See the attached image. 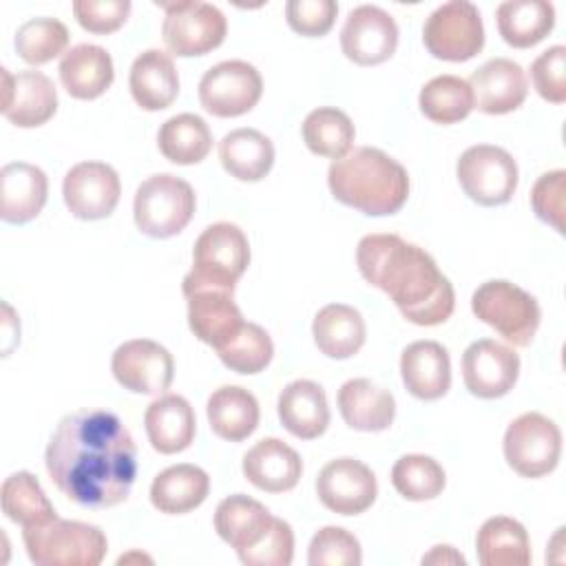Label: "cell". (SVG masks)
Wrapping results in <instances>:
<instances>
[{
  "mask_svg": "<svg viewBox=\"0 0 566 566\" xmlns=\"http://www.w3.org/2000/svg\"><path fill=\"white\" fill-rule=\"evenodd\" d=\"M51 482L84 509L124 502L137 478V449L124 422L102 409L64 416L44 451Z\"/></svg>",
  "mask_w": 566,
  "mask_h": 566,
  "instance_id": "1",
  "label": "cell"
},
{
  "mask_svg": "<svg viewBox=\"0 0 566 566\" xmlns=\"http://www.w3.org/2000/svg\"><path fill=\"white\" fill-rule=\"evenodd\" d=\"M356 263L360 276L385 292L409 323L433 327L453 314V285L420 245L398 234H367L358 241Z\"/></svg>",
  "mask_w": 566,
  "mask_h": 566,
  "instance_id": "2",
  "label": "cell"
},
{
  "mask_svg": "<svg viewBox=\"0 0 566 566\" xmlns=\"http://www.w3.org/2000/svg\"><path fill=\"white\" fill-rule=\"evenodd\" d=\"M327 184L336 201L369 217L394 214L409 197L405 166L371 146H358L334 159L327 170Z\"/></svg>",
  "mask_w": 566,
  "mask_h": 566,
  "instance_id": "3",
  "label": "cell"
},
{
  "mask_svg": "<svg viewBox=\"0 0 566 566\" xmlns=\"http://www.w3.org/2000/svg\"><path fill=\"white\" fill-rule=\"evenodd\" d=\"M250 265V243L243 230L230 221L208 226L192 245V270L184 276V290L217 287L234 292Z\"/></svg>",
  "mask_w": 566,
  "mask_h": 566,
  "instance_id": "4",
  "label": "cell"
},
{
  "mask_svg": "<svg viewBox=\"0 0 566 566\" xmlns=\"http://www.w3.org/2000/svg\"><path fill=\"white\" fill-rule=\"evenodd\" d=\"M27 555L38 566H97L108 542L99 526L77 520H51L22 531Z\"/></svg>",
  "mask_w": 566,
  "mask_h": 566,
  "instance_id": "5",
  "label": "cell"
},
{
  "mask_svg": "<svg viewBox=\"0 0 566 566\" xmlns=\"http://www.w3.org/2000/svg\"><path fill=\"white\" fill-rule=\"evenodd\" d=\"M471 310L515 347H528L542 321L537 298L504 279L482 283L471 296Z\"/></svg>",
  "mask_w": 566,
  "mask_h": 566,
  "instance_id": "6",
  "label": "cell"
},
{
  "mask_svg": "<svg viewBox=\"0 0 566 566\" xmlns=\"http://www.w3.org/2000/svg\"><path fill=\"white\" fill-rule=\"evenodd\" d=\"M195 206V190L188 181L168 172L150 175L135 190V226L150 239H168L190 223Z\"/></svg>",
  "mask_w": 566,
  "mask_h": 566,
  "instance_id": "7",
  "label": "cell"
},
{
  "mask_svg": "<svg viewBox=\"0 0 566 566\" xmlns=\"http://www.w3.org/2000/svg\"><path fill=\"white\" fill-rule=\"evenodd\" d=\"M164 9L161 38L172 55L192 57L217 49L228 33L226 15L219 7L201 0L157 2Z\"/></svg>",
  "mask_w": 566,
  "mask_h": 566,
  "instance_id": "8",
  "label": "cell"
},
{
  "mask_svg": "<svg viewBox=\"0 0 566 566\" xmlns=\"http://www.w3.org/2000/svg\"><path fill=\"white\" fill-rule=\"evenodd\" d=\"M504 460L522 478H542L555 471L562 453L559 427L537 413L526 411L517 416L504 433Z\"/></svg>",
  "mask_w": 566,
  "mask_h": 566,
  "instance_id": "9",
  "label": "cell"
},
{
  "mask_svg": "<svg viewBox=\"0 0 566 566\" xmlns=\"http://www.w3.org/2000/svg\"><path fill=\"white\" fill-rule=\"evenodd\" d=\"M455 175L464 195L486 208L509 203L520 177L513 155L491 144L467 148L455 164Z\"/></svg>",
  "mask_w": 566,
  "mask_h": 566,
  "instance_id": "10",
  "label": "cell"
},
{
  "mask_svg": "<svg viewBox=\"0 0 566 566\" xmlns=\"http://www.w3.org/2000/svg\"><path fill=\"white\" fill-rule=\"evenodd\" d=\"M422 42L427 51L447 62H467L484 46V27L473 2L451 0L440 4L424 22Z\"/></svg>",
  "mask_w": 566,
  "mask_h": 566,
  "instance_id": "11",
  "label": "cell"
},
{
  "mask_svg": "<svg viewBox=\"0 0 566 566\" xmlns=\"http://www.w3.org/2000/svg\"><path fill=\"white\" fill-rule=\"evenodd\" d=\"M263 93L261 73L243 60H226L210 66L199 80V102L214 117L250 113Z\"/></svg>",
  "mask_w": 566,
  "mask_h": 566,
  "instance_id": "12",
  "label": "cell"
},
{
  "mask_svg": "<svg viewBox=\"0 0 566 566\" xmlns=\"http://www.w3.org/2000/svg\"><path fill=\"white\" fill-rule=\"evenodd\" d=\"M111 371L124 389L159 396L172 385L175 360L164 345L150 338H133L113 352Z\"/></svg>",
  "mask_w": 566,
  "mask_h": 566,
  "instance_id": "13",
  "label": "cell"
},
{
  "mask_svg": "<svg viewBox=\"0 0 566 566\" xmlns=\"http://www.w3.org/2000/svg\"><path fill=\"white\" fill-rule=\"evenodd\" d=\"M398 46L396 20L376 4L352 9L340 29V49L347 60L360 66L387 62Z\"/></svg>",
  "mask_w": 566,
  "mask_h": 566,
  "instance_id": "14",
  "label": "cell"
},
{
  "mask_svg": "<svg viewBox=\"0 0 566 566\" xmlns=\"http://www.w3.org/2000/svg\"><path fill=\"white\" fill-rule=\"evenodd\" d=\"M122 184L113 166L104 161H80L62 181V197L73 217L82 221L106 219L119 203Z\"/></svg>",
  "mask_w": 566,
  "mask_h": 566,
  "instance_id": "15",
  "label": "cell"
},
{
  "mask_svg": "<svg viewBox=\"0 0 566 566\" xmlns=\"http://www.w3.org/2000/svg\"><path fill=\"white\" fill-rule=\"evenodd\" d=\"M316 495L332 513L358 515L365 513L378 495L376 475L356 458H336L318 471Z\"/></svg>",
  "mask_w": 566,
  "mask_h": 566,
  "instance_id": "16",
  "label": "cell"
},
{
  "mask_svg": "<svg viewBox=\"0 0 566 566\" xmlns=\"http://www.w3.org/2000/svg\"><path fill=\"white\" fill-rule=\"evenodd\" d=\"M520 376V356L493 338L471 343L462 354V378L469 394L493 400L506 396Z\"/></svg>",
  "mask_w": 566,
  "mask_h": 566,
  "instance_id": "17",
  "label": "cell"
},
{
  "mask_svg": "<svg viewBox=\"0 0 566 566\" xmlns=\"http://www.w3.org/2000/svg\"><path fill=\"white\" fill-rule=\"evenodd\" d=\"M2 71V115L20 126L35 128L46 124L57 111V93L42 71Z\"/></svg>",
  "mask_w": 566,
  "mask_h": 566,
  "instance_id": "18",
  "label": "cell"
},
{
  "mask_svg": "<svg viewBox=\"0 0 566 566\" xmlns=\"http://www.w3.org/2000/svg\"><path fill=\"white\" fill-rule=\"evenodd\" d=\"M188 301L190 332L214 352L228 345L245 325L232 292L217 287H190L184 290Z\"/></svg>",
  "mask_w": 566,
  "mask_h": 566,
  "instance_id": "19",
  "label": "cell"
},
{
  "mask_svg": "<svg viewBox=\"0 0 566 566\" xmlns=\"http://www.w3.org/2000/svg\"><path fill=\"white\" fill-rule=\"evenodd\" d=\"M473 108L486 115H504L520 108L528 93L524 69L509 57H493L469 77Z\"/></svg>",
  "mask_w": 566,
  "mask_h": 566,
  "instance_id": "20",
  "label": "cell"
},
{
  "mask_svg": "<svg viewBox=\"0 0 566 566\" xmlns=\"http://www.w3.org/2000/svg\"><path fill=\"white\" fill-rule=\"evenodd\" d=\"M301 473V455L279 438H263L243 455L245 480L265 493L292 491Z\"/></svg>",
  "mask_w": 566,
  "mask_h": 566,
  "instance_id": "21",
  "label": "cell"
},
{
  "mask_svg": "<svg viewBox=\"0 0 566 566\" xmlns=\"http://www.w3.org/2000/svg\"><path fill=\"white\" fill-rule=\"evenodd\" d=\"M400 376L407 391L420 400H438L451 387V358L436 340H416L402 349Z\"/></svg>",
  "mask_w": 566,
  "mask_h": 566,
  "instance_id": "22",
  "label": "cell"
},
{
  "mask_svg": "<svg viewBox=\"0 0 566 566\" xmlns=\"http://www.w3.org/2000/svg\"><path fill=\"white\" fill-rule=\"evenodd\" d=\"M144 427L155 451L164 455L186 451L197 433L195 409L184 396L164 394L148 405L144 413Z\"/></svg>",
  "mask_w": 566,
  "mask_h": 566,
  "instance_id": "23",
  "label": "cell"
},
{
  "mask_svg": "<svg viewBox=\"0 0 566 566\" xmlns=\"http://www.w3.org/2000/svg\"><path fill=\"white\" fill-rule=\"evenodd\" d=\"M276 411L281 424L301 440H314L329 424V405L325 389L307 378L292 380L279 394Z\"/></svg>",
  "mask_w": 566,
  "mask_h": 566,
  "instance_id": "24",
  "label": "cell"
},
{
  "mask_svg": "<svg viewBox=\"0 0 566 566\" xmlns=\"http://www.w3.org/2000/svg\"><path fill=\"white\" fill-rule=\"evenodd\" d=\"M272 524L274 515L261 502L243 493L228 495L214 511V531L237 551V555L261 544Z\"/></svg>",
  "mask_w": 566,
  "mask_h": 566,
  "instance_id": "25",
  "label": "cell"
},
{
  "mask_svg": "<svg viewBox=\"0 0 566 566\" xmlns=\"http://www.w3.org/2000/svg\"><path fill=\"white\" fill-rule=\"evenodd\" d=\"M0 184L2 221L22 226L42 212L49 195V179L42 168L27 161H11L2 166Z\"/></svg>",
  "mask_w": 566,
  "mask_h": 566,
  "instance_id": "26",
  "label": "cell"
},
{
  "mask_svg": "<svg viewBox=\"0 0 566 566\" xmlns=\"http://www.w3.org/2000/svg\"><path fill=\"white\" fill-rule=\"evenodd\" d=\"M128 88L137 106L144 111L168 108L179 93V73L170 53L161 49L139 53L130 64Z\"/></svg>",
  "mask_w": 566,
  "mask_h": 566,
  "instance_id": "27",
  "label": "cell"
},
{
  "mask_svg": "<svg viewBox=\"0 0 566 566\" xmlns=\"http://www.w3.org/2000/svg\"><path fill=\"white\" fill-rule=\"evenodd\" d=\"M336 402L345 424L356 431H385L396 418L394 396L369 378H352L343 382Z\"/></svg>",
  "mask_w": 566,
  "mask_h": 566,
  "instance_id": "28",
  "label": "cell"
},
{
  "mask_svg": "<svg viewBox=\"0 0 566 566\" xmlns=\"http://www.w3.org/2000/svg\"><path fill=\"white\" fill-rule=\"evenodd\" d=\"M60 82L75 99H95L113 84L111 53L97 44H75L60 60Z\"/></svg>",
  "mask_w": 566,
  "mask_h": 566,
  "instance_id": "29",
  "label": "cell"
},
{
  "mask_svg": "<svg viewBox=\"0 0 566 566\" xmlns=\"http://www.w3.org/2000/svg\"><path fill=\"white\" fill-rule=\"evenodd\" d=\"M210 491L208 473L197 464H175L155 475L150 502L159 513L184 515L203 504Z\"/></svg>",
  "mask_w": 566,
  "mask_h": 566,
  "instance_id": "30",
  "label": "cell"
},
{
  "mask_svg": "<svg viewBox=\"0 0 566 566\" xmlns=\"http://www.w3.org/2000/svg\"><path fill=\"white\" fill-rule=\"evenodd\" d=\"M312 336L321 354L343 360L365 345V321L360 312L345 303H329L321 307L312 323Z\"/></svg>",
  "mask_w": 566,
  "mask_h": 566,
  "instance_id": "31",
  "label": "cell"
},
{
  "mask_svg": "<svg viewBox=\"0 0 566 566\" xmlns=\"http://www.w3.org/2000/svg\"><path fill=\"white\" fill-rule=\"evenodd\" d=\"M206 413L212 433L228 442H241L259 427V402L252 391L239 385L214 389L208 398Z\"/></svg>",
  "mask_w": 566,
  "mask_h": 566,
  "instance_id": "32",
  "label": "cell"
},
{
  "mask_svg": "<svg viewBox=\"0 0 566 566\" xmlns=\"http://www.w3.org/2000/svg\"><path fill=\"white\" fill-rule=\"evenodd\" d=\"M219 161L239 181H261L274 166V144L256 128H234L219 142Z\"/></svg>",
  "mask_w": 566,
  "mask_h": 566,
  "instance_id": "33",
  "label": "cell"
},
{
  "mask_svg": "<svg viewBox=\"0 0 566 566\" xmlns=\"http://www.w3.org/2000/svg\"><path fill=\"white\" fill-rule=\"evenodd\" d=\"M475 551L482 566H528L533 559L526 528L506 515L489 517L480 526Z\"/></svg>",
  "mask_w": 566,
  "mask_h": 566,
  "instance_id": "34",
  "label": "cell"
},
{
  "mask_svg": "<svg viewBox=\"0 0 566 566\" xmlns=\"http://www.w3.org/2000/svg\"><path fill=\"white\" fill-rule=\"evenodd\" d=\"M497 31L509 46L528 49L555 27V7L546 0H506L495 11Z\"/></svg>",
  "mask_w": 566,
  "mask_h": 566,
  "instance_id": "35",
  "label": "cell"
},
{
  "mask_svg": "<svg viewBox=\"0 0 566 566\" xmlns=\"http://www.w3.org/2000/svg\"><path fill=\"white\" fill-rule=\"evenodd\" d=\"M157 146L168 161L190 166L208 157L212 148V133L203 117L195 113H179L161 124Z\"/></svg>",
  "mask_w": 566,
  "mask_h": 566,
  "instance_id": "36",
  "label": "cell"
},
{
  "mask_svg": "<svg viewBox=\"0 0 566 566\" xmlns=\"http://www.w3.org/2000/svg\"><path fill=\"white\" fill-rule=\"evenodd\" d=\"M0 502H2V513L11 522L20 524L22 528L40 526V524H46L57 517L55 506L46 497L38 478L29 471L11 473L2 482Z\"/></svg>",
  "mask_w": 566,
  "mask_h": 566,
  "instance_id": "37",
  "label": "cell"
},
{
  "mask_svg": "<svg viewBox=\"0 0 566 566\" xmlns=\"http://www.w3.org/2000/svg\"><path fill=\"white\" fill-rule=\"evenodd\" d=\"M305 146L321 157L338 159L349 153L356 130L347 113L334 106L314 108L301 126Z\"/></svg>",
  "mask_w": 566,
  "mask_h": 566,
  "instance_id": "38",
  "label": "cell"
},
{
  "mask_svg": "<svg viewBox=\"0 0 566 566\" xmlns=\"http://www.w3.org/2000/svg\"><path fill=\"white\" fill-rule=\"evenodd\" d=\"M420 111L436 124L462 122L473 111V93L458 75H438L420 88Z\"/></svg>",
  "mask_w": 566,
  "mask_h": 566,
  "instance_id": "39",
  "label": "cell"
},
{
  "mask_svg": "<svg viewBox=\"0 0 566 566\" xmlns=\"http://www.w3.org/2000/svg\"><path fill=\"white\" fill-rule=\"evenodd\" d=\"M391 484L405 500L424 502L442 493L447 475L438 460H433L431 455L409 453L398 458L391 467Z\"/></svg>",
  "mask_w": 566,
  "mask_h": 566,
  "instance_id": "40",
  "label": "cell"
},
{
  "mask_svg": "<svg viewBox=\"0 0 566 566\" xmlns=\"http://www.w3.org/2000/svg\"><path fill=\"white\" fill-rule=\"evenodd\" d=\"M15 51L29 64H46L69 46V29L55 18H31L15 31Z\"/></svg>",
  "mask_w": 566,
  "mask_h": 566,
  "instance_id": "41",
  "label": "cell"
},
{
  "mask_svg": "<svg viewBox=\"0 0 566 566\" xmlns=\"http://www.w3.org/2000/svg\"><path fill=\"white\" fill-rule=\"evenodd\" d=\"M217 356L228 369L237 374H259L270 365L274 345L261 325L245 323L228 345L217 349Z\"/></svg>",
  "mask_w": 566,
  "mask_h": 566,
  "instance_id": "42",
  "label": "cell"
},
{
  "mask_svg": "<svg viewBox=\"0 0 566 566\" xmlns=\"http://www.w3.org/2000/svg\"><path fill=\"white\" fill-rule=\"evenodd\" d=\"M360 562V542L340 526H323L307 548L310 566H358Z\"/></svg>",
  "mask_w": 566,
  "mask_h": 566,
  "instance_id": "43",
  "label": "cell"
},
{
  "mask_svg": "<svg viewBox=\"0 0 566 566\" xmlns=\"http://www.w3.org/2000/svg\"><path fill=\"white\" fill-rule=\"evenodd\" d=\"M531 80L539 97L551 104L566 102V46L555 44L531 64Z\"/></svg>",
  "mask_w": 566,
  "mask_h": 566,
  "instance_id": "44",
  "label": "cell"
},
{
  "mask_svg": "<svg viewBox=\"0 0 566 566\" xmlns=\"http://www.w3.org/2000/svg\"><path fill=\"white\" fill-rule=\"evenodd\" d=\"M338 4L334 0H290L285 4V20L292 31L305 38L325 35L336 20Z\"/></svg>",
  "mask_w": 566,
  "mask_h": 566,
  "instance_id": "45",
  "label": "cell"
},
{
  "mask_svg": "<svg viewBox=\"0 0 566 566\" xmlns=\"http://www.w3.org/2000/svg\"><path fill=\"white\" fill-rule=\"evenodd\" d=\"M564 195H566V170L544 172L531 190V206L537 219L553 226L559 234H564Z\"/></svg>",
  "mask_w": 566,
  "mask_h": 566,
  "instance_id": "46",
  "label": "cell"
},
{
  "mask_svg": "<svg viewBox=\"0 0 566 566\" xmlns=\"http://www.w3.org/2000/svg\"><path fill=\"white\" fill-rule=\"evenodd\" d=\"M292 557L294 533L292 526L281 517H274V524L261 544L239 555L241 564L245 566H290Z\"/></svg>",
  "mask_w": 566,
  "mask_h": 566,
  "instance_id": "47",
  "label": "cell"
},
{
  "mask_svg": "<svg viewBox=\"0 0 566 566\" xmlns=\"http://www.w3.org/2000/svg\"><path fill=\"white\" fill-rule=\"evenodd\" d=\"M73 13L82 29L106 35L117 31L128 20L130 2L128 0H75Z\"/></svg>",
  "mask_w": 566,
  "mask_h": 566,
  "instance_id": "48",
  "label": "cell"
},
{
  "mask_svg": "<svg viewBox=\"0 0 566 566\" xmlns=\"http://www.w3.org/2000/svg\"><path fill=\"white\" fill-rule=\"evenodd\" d=\"M464 564V557L460 553H455L453 546H433L429 555L422 557V564Z\"/></svg>",
  "mask_w": 566,
  "mask_h": 566,
  "instance_id": "49",
  "label": "cell"
}]
</instances>
